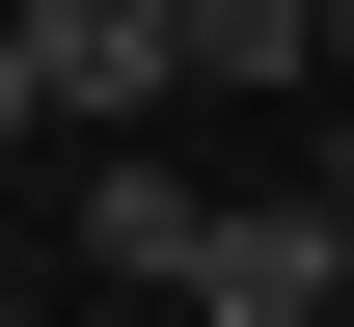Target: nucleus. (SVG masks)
I'll return each instance as SVG.
<instances>
[{
	"instance_id": "f257e3e1",
	"label": "nucleus",
	"mask_w": 354,
	"mask_h": 327,
	"mask_svg": "<svg viewBox=\"0 0 354 327\" xmlns=\"http://www.w3.org/2000/svg\"><path fill=\"white\" fill-rule=\"evenodd\" d=\"M164 300H191V327H354V245H327V191H218Z\"/></svg>"
},
{
	"instance_id": "f03ea898",
	"label": "nucleus",
	"mask_w": 354,
	"mask_h": 327,
	"mask_svg": "<svg viewBox=\"0 0 354 327\" xmlns=\"http://www.w3.org/2000/svg\"><path fill=\"white\" fill-rule=\"evenodd\" d=\"M0 28H28L55 137H136V109H164V0H0Z\"/></svg>"
},
{
	"instance_id": "7ed1b4c3",
	"label": "nucleus",
	"mask_w": 354,
	"mask_h": 327,
	"mask_svg": "<svg viewBox=\"0 0 354 327\" xmlns=\"http://www.w3.org/2000/svg\"><path fill=\"white\" fill-rule=\"evenodd\" d=\"M164 82H218V109H300V82H327V0H164Z\"/></svg>"
},
{
	"instance_id": "20e7f679",
	"label": "nucleus",
	"mask_w": 354,
	"mask_h": 327,
	"mask_svg": "<svg viewBox=\"0 0 354 327\" xmlns=\"http://www.w3.org/2000/svg\"><path fill=\"white\" fill-rule=\"evenodd\" d=\"M191 218H218L191 164H136V137H82V245H109V273H191Z\"/></svg>"
},
{
	"instance_id": "39448f33",
	"label": "nucleus",
	"mask_w": 354,
	"mask_h": 327,
	"mask_svg": "<svg viewBox=\"0 0 354 327\" xmlns=\"http://www.w3.org/2000/svg\"><path fill=\"white\" fill-rule=\"evenodd\" d=\"M0 164H55V82H28V28H0Z\"/></svg>"
},
{
	"instance_id": "423d86ee",
	"label": "nucleus",
	"mask_w": 354,
	"mask_h": 327,
	"mask_svg": "<svg viewBox=\"0 0 354 327\" xmlns=\"http://www.w3.org/2000/svg\"><path fill=\"white\" fill-rule=\"evenodd\" d=\"M300 191H327V245H354V82H327V137H300Z\"/></svg>"
},
{
	"instance_id": "0eeeda50",
	"label": "nucleus",
	"mask_w": 354,
	"mask_h": 327,
	"mask_svg": "<svg viewBox=\"0 0 354 327\" xmlns=\"http://www.w3.org/2000/svg\"><path fill=\"white\" fill-rule=\"evenodd\" d=\"M327 82H354V0H327Z\"/></svg>"
},
{
	"instance_id": "6e6552de",
	"label": "nucleus",
	"mask_w": 354,
	"mask_h": 327,
	"mask_svg": "<svg viewBox=\"0 0 354 327\" xmlns=\"http://www.w3.org/2000/svg\"><path fill=\"white\" fill-rule=\"evenodd\" d=\"M0 327H28V300H0Z\"/></svg>"
}]
</instances>
